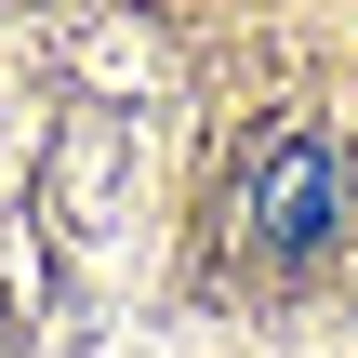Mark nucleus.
<instances>
[{
	"mask_svg": "<svg viewBox=\"0 0 358 358\" xmlns=\"http://www.w3.org/2000/svg\"><path fill=\"white\" fill-rule=\"evenodd\" d=\"M345 199H358L345 146H332L319 120H292V133H266V146H252L239 226H252V252H266V266H319V252L345 239Z\"/></svg>",
	"mask_w": 358,
	"mask_h": 358,
	"instance_id": "obj_1",
	"label": "nucleus"
}]
</instances>
